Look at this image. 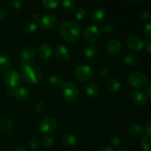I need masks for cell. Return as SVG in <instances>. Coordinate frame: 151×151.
<instances>
[{
	"label": "cell",
	"instance_id": "obj_1",
	"mask_svg": "<svg viewBox=\"0 0 151 151\" xmlns=\"http://www.w3.org/2000/svg\"><path fill=\"white\" fill-rule=\"evenodd\" d=\"M58 31L63 40L68 42H74L79 38L81 27L78 23L74 22H65L59 26Z\"/></svg>",
	"mask_w": 151,
	"mask_h": 151
},
{
	"label": "cell",
	"instance_id": "obj_2",
	"mask_svg": "<svg viewBox=\"0 0 151 151\" xmlns=\"http://www.w3.org/2000/svg\"><path fill=\"white\" fill-rule=\"evenodd\" d=\"M22 76L24 82L33 85L39 82L42 78L41 68L33 63H27L22 67Z\"/></svg>",
	"mask_w": 151,
	"mask_h": 151
},
{
	"label": "cell",
	"instance_id": "obj_3",
	"mask_svg": "<svg viewBox=\"0 0 151 151\" xmlns=\"http://www.w3.org/2000/svg\"><path fill=\"white\" fill-rule=\"evenodd\" d=\"M60 88L62 97L66 101L72 103L78 100L79 97V90L75 84L65 83Z\"/></svg>",
	"mask_w": 151,
	"mask_h": 151
},
{
	"label": "cell",
	"instance_id": "obj_4",
	"mask_svg": "<svg viewBox=\"0 0 151 151\" xmlns=\"http://www.w3.org/2000/svg\"><path fill=\"white\" fill-rule=\"evenodd\" d=\"M147 77L145 74L141 72H135L131 73L128 78L130 85L135 89H142L145 88L147 83Z\"/></svg>",
	"mask_w": 151,
	"mask_h": 151
},
{
	"label": "cell",
	"instance_id": "obj_5",
	"mask_svg": "<svg viewBox=\"0 0 151 151\" xmlns=\"http://www.w3.org/2000/svg\"><path fill=\"white\" fill-rule=\"evenodd\" d=\"M3 81L8 87L14 88L20 84L21 76L16 71H7L3 76Z\"/></svg>",
	"mask_w": 151,
	"mask_h": 151
},
{
	"label": "cell",
	"instance_id": "obj_6",
	"mask_svg": "<svg viewBox=\"0 0 151 151\" xmlns=\"http://www.w3.org/2000/svg\"><path fill=\"white\" fill-rule=\"evenodd\" d=\"M75 75L77 79L82 82L88 81L92 78L93 72L91 68L86 65H80L75 70Z\"/></svg>",
	"mask_w": 151,
	"mask_h": 151
},
{
	"label": "cell",
	"instance_id": "obj_7",
	"mask_svg": "<svg viewBox=\"0 0 151 151\" xmlns=\"http://www.w3.org/2000/svg\"><path fill=\"white\" fill-rule=\"evenodd\" d=\"M57 128V122L50 116L44 118L39 123V128L42 133L50 134L52 133Z\"/></svg>",
	"mask_w": 151,
	"mask_h": 151
},
{
	"label": "cell",
	"instance_id": "obj_8",
	"mask_svg": "<svg viewBox=\"0 0 151 151\" xmlns=\"http://www.w3.org/2000/svg\"><path fill=\"white\" fill-rule=\"evenodd\" d=\"M58 23L57 18L51 14H47L41 18L39 21V26L41 29L49 30L56 26Z\"/></svg>",
	"mask_w": 151,
	"mask_h": 151
},
{
	"label": "cell",
	"instance_id": "obj_9",
	"mask_svg": "<svg viewBox=\"0 0 151 151\" xmlns=\"http://www.w3.org/2000/svg\"><path fill=\"white\" fill-rule=\"evenodd\" d=\"M100 33V29L97 26L90 25L84 30V38L89 42H94L99 39Z\"/></svg>",
	"mask_w": 151,
	"mask_h": 151
},
{
	"label": "cell",
	"instance_id": "obj_10",
	"mask_svg": "<svg viewBox=\"0 0 151 151\" xmlns=\"http://www.w3.org/2000/svg\"><path fill=\"white\" fill-rule=\"evenodd\" d=\"M128 47L131 51L139 52L144 47L145 42L138 36L131 35L128 38L127 41Z\"/></svg>",
	"mask_w": 151,
	"mask_h": 151
},
{
	"label": "cell",
	"instance_id": "obj_11",
	"mask_svg": "<svg viewBox=\"0 0 151 151\" xmlns=\"http://www.w3.org/2000/svg\"><path fill=\"white\" fill-rule=\"evenodd\" d=\"M122 50V44L117 39H112L106 44V50L108 54L111 55H116L120 52Z\"/></svg>",
	"mask_w": 151,
	"mask_h": 151
},
{
	"label": "cell",
	"instance_id": "obj_12",
	"mask_svg": "<svg viewBox=\"0 0 151 151\" xmlns=\"http://www.w3.org/2000/svg\"><path fill=\"white\" fill-rule=\"evenodd\" d=\"M132 100L137 106H145L147 103V97L145 93L141 91H134L132 93Z\"/></svg>",
	"mask_w": 151,
	"mask_h": 151
},
{
	"label": "cell",
	"instance_id": "obj_13",
	"mask_svg": "<svg viewBox=\"0 0 151 151\" xmlns=\"http://www.w3.org/2000/svg\"><path fill=\"white\" fill-rule=\"evenodd\" d=\"M54 55L55 57L58 60H60V61L67 60L69 58V50H68V49L63 45L58 46V47L55 49Z\"/></svg>",
	"mask_w": 151,
	"mask_h": 151
},
{
	"label": "cell",
	"instance_id": "obj_14",
	"mask_svg": "<svg viewBox=\"0 0 151 151\" xmlns=\"http://www.w3.org/2000/svg\"><path fill=\"white\" fill-rule=\"evenodd\" d=\"M52 54V50L50 44H42L38 48V56L41 60H47Z\"/></svg>",
	"mask_w": 151,
	"mask_h": 151
},
{
	"label": "cell",
	"instance_id": "obj_15",
	"mask_svg": "<svg viewBox=\"0 0 151 151\" xmlns=\"http://www.w3.org/2000/svg\"><path fill=\"white\" fill-rule=\"evenodd\" d=\"M106 87L108 91L111 93H116L119 91L121 88L120 83L116 78H111L106 81Z\"/></svg>",
	"mask_w": 151,
	"mask_h": 151
},
{
	"label": "cell",
	"instance_id": "obj_16",
	"mask_svg": "<svg viewBox=\"0 0 151 151\" xmlns=\"http://www.w3.org/2000/svg\"><path fill=\"white\" fill-rule=\"evenodd\" d=\"M22 58L26 62H32L35 57V50L31 47H25L21 52Z\"/></svg>",
	"mask_w": 151,
	"mask_h": 151
},
{
	"label": "cell",
	"instance_id": "obj_17",
	"mask_svg": "<svg viewBox=\"0 0 151 151\" xmlns=\"http://www.w3.org/2000/svg\"><path fill=\"white\" fill-rule=\"evenodd\" d=\"M106 18V12L102 8H96L91 13V19L94 23L100 24L104 21Z\"/></svg>",
	"mask_w": 151,
	"mask_h": 151
},
{
	"label": "cell",
	"instance_id": "obj_18",
	"mask_svg": "<svg viewBox=\"0 0 151 151\" xmlns=\"http://www.w3.org/2000/svg\"><path fill=\"white\" fill-rule=\"evenodd\" d=\"M14 97L21 101H26L29 97V92L24 87H21L15 89Z\"/></svg>",
	"mask_w": 151,
	"mask_h": 151
},
{
	"label": "cell",
	"instance_id": "obj_19",
	"mask_svg": "<svg viewBox=\"0 0 151 151\" xmlns=\"http://www.w3.org/2000/svg\"><path fill=\"white\" fill-rule=\"evenodd\" d=\"M11 65L10 58L4 55H0V74L6 73L9 70Z\"/></svg>",
	"mask_w": 151,
	"mask_h": 151
},
{
	"label": "cell",
	"instance_id": "obj_20",
	"mask_svg": "<svg viewBox=\"0 0 151 151\" xmlns=\"http://www.w3.org/2000/svg\"><path fill=\"white\" fill-rule=\"evenodd\" d=\"M99 91H100L99 85L94 81L88 83L86 87V92L89 97H96L98 94Z\"/></svg>",
	"mask_w": 151,
	"mask_h": 151
},
{
	"label": "cell",
	"instance_id": "obj_21",
	"mask_svg": "<svg viewBox=\"0 0 151 151\" xmlns=\"http://www.w3.org/2000/svg\"><path fill=\"white\" fill-rule=\"evenodd\" d=\"M13 128V124L10 119H4L0 122V132L2 134H7Z\"/></svg>",
	"mask_w": 151,
	"mask_h": 151
},
{
	"label": "cell",
	"instance_id": "obj_22",
	"mask_svg": "<svg viewBox=\"0 0 151 151\" xmlns=\"http://www.w3.org/2000/svg\"><path fill=\"white\" fill-rule=\"evenodd\" d=\"M144 128L139 125H132L129 128V133L131 136L135 137H139L145 134Z\"/></svg>",
	"mask_w": 151,
	"mask_h": 151
},
{
	"label": "cell",
	"instance_id": "obj_23",
	"mask_svg": "<svg viewBox=\"0 0 151 151\" xmlns=\"http://www.w3.org/2000/svg\"><path fill=\"white\" fill-rule=\"evenodd\" d=\"M62 141H63V145H64L66 147H72L76 145L77 139L76 137L74 135H72V134H68L63 136V139H62Z\"/></svg>",
	"mask_w": 151,
	"mask_h": 151
},
{
	"label": "cell",
	"instance_id": "obj_24",
	"mask_svg": "<svg viewBox=\"0 0 151 151\" xmlns=\"http://www.w3.org/2000/svg\"><path fill=\"white\" fill-rule=\"evenodd\" d=\"M125 63L127 66H137L139 63V57L136 54H129L125 56Z\"/></svg>",
	"mask_w": 151,
	"mask_h": 151
},
{
	"label": "cell",
	"instance_id": "obj_25",
	"mask_svg": "<svg viewBox=\"0 0 151 151\" xmlns=\"http://www.w3.org/2000/svg\"><path fill=\"white\" fill-rule=\"evenodd\" d=\"M84 55L88 58H93L96 56L97 53V48L94 45L92 44H88V45L86 46L83 50Z\"/></svg>",
	"mask_w": 151,
	"mask_h": 151
},
{
	"label": "cell",
	"instance_id": "obj_26",
	"mask_svg": "<svg viewBox=\"0 0 151 151\" xmlns=\"http://www.w3.org/2000/svg\"><path fill=\"white\" fill-rule=\"evenodd\" d=\"M49 82H50V85L52 86L55 88H61L65 84L64 81L57 75H52V77H50Z\"/></svg>",
	"mask_w": 151,
	"mask_h": 151
},
{
	"label": "cell",
	"instance_id": "obj_27",
	"mask_svg": "<svg viewBox=\"0 0 151 151\" xmlns=\"http://www.w3.org/2000/svg\"><path fill=\"white\" fill-rule=\"evenodd\" d=\"M141 145L145 151L150 150V134H147L141 140Z\"/></svg>",
	"mask_w": 151,
	"mask_h": 151
},
{
	"label": "cell",
	"instance_id": "obj_28",
	"mask_svg": "<svg viewBox=\"0 0 151 151\" xmlns=\"http://www.w3.org/2000/svg\"><path fill=\"white\" fill-rule=\"evenodd\" d=\"M60 0H43V5L47 9H55L59 5Z\"/></svg>",
	"mask_w": 151,
	"mask_h": 151
},
{
	"label": "cell",
	"instance_id": "obj_29",
	"mask_svg": "<svg viewBox=\"0 0 151 151\" xmlns=\"http://www.w3.org/2000/svg\"><path fill=\"white\" fill-rule=\"evenodd\" d=\"M37 29H38V26L34 22H29L26 24L25 26V32H27L29 35H31V34H33L36 32Z\"/></svg>",
	"mask_w": 151,
	"mask_h": 151
},
{
	"label": "cell",
	"instance_id": "obj_30",
	"mask_svg": "<svg viewBox=\"0 0 151 151\" xmlns=\"http://www.w3.org/2000/svg\"><path fill=\"white\" fill-rule=\"evenodd\" d=\"M76 6L75 0H63V7L66 10H72L75 9Z\"/></svg>",
	"mask_w": 151,
	"mask_h": 151
},
{
	"label": "cell",
	"instance_id": "obj_31",
	"mask_svg": "<svg viewBox=\"0 0 151 151\" xmlns=\"http://www.w3.org/2000/svg\"><path fill=\"white\" fill-rule=\"evenodd\" d=\"M85 16H86V11L83 8L78 9V10L75 11V15H74L75 19L78 21H81L82 20V19H83L84 17H85Z\"/></svg>",
	"mask_w": 151,
	"mask_h": 151
},
{
	"label": "cell",
	"instance_id": "obj_32",
	"mask_svg": "<svg viewBox=\"0 0 151 151\" xmlns=\"http://www.w3.org/2000/svg\"><path fill=\"white\" fill-rule=\"evenodd\" d=\"M138 19L141 21H147V19H150V13L146 10H140L137 14Z\"/></svg>",
	"mask_w": 151,
	"mask_h": 151
},
{
	"label": "cell",
	"instance_id": "obj_33",
	"mask_svg": "<svg viewBox=\"0 0 151 151\" xmlns=\"http://www.w3.org/2000/svg\"><path fill=\"white\" fill-rule=\"evenodd\" d=\"M43 145L46 147H51L53 145V139L50 136H45L43 139Z\"/></svg>",
	"mask_w": 151,
	"mask_h": 151
},
{
	"label": "cell",
	"instance_id": "obj_34",
	"mask_svg": "<svg viewBox=\"0 0 151 151\" xmlns=\"http://www.w3.org/2000/svg\"><path fill=\"white\" fill-rule=\"evenodd\" d=\"M29 145H30V147L34 150H38L40 147V142L39 139L37 138H32V139L30 140V142H29Z\"/></svg>",
	"mask_w": 151,
	"mask_h": 151
},
{
	"label": "cell",
	"instance_id": "obj_35",
	"mask_svg": "<svg viewBox=\"0 0 151 151\" xmlns=\"http://www.w3.org/2000/svg\"><path fill=\"white\" fill-rule=\"evenodd\" d=\"M144 34L145 35L146 38H147V40L150 39L151 37V24L150 22L146 24L144 27Z\"/></svg>",
	"mask_w": 151,
	"mask_h": 151
},
{
	"label": "cell",
	"instance_id": "obj_36",
	"mask_svg": "<svg viewBox=\"0 0 151 151\" xmlns=\"http://www.w3.org/2000/svg\"><path fill=\"white\" fill-rule=\"evenodd\" d=\"M35 109L37 112H38V113H41V112H43L44 110H45L46 104L42 101L38 102V103L35 104Z\"/></svg>",
	"mask_w": 151,
	"mask_h": 151
},
{
	"label": "cell",
	"instance_id": "obj_37",
	"mask_svg": "<svg viewBox=\"0 0 151 151\" xmlns=\"http://www.w3.org/2000/svg\"><path fill=\"white\" fill-rule=\"evenodd\" d=\"M121 141L122 140H121V138L119 136H114L111 139V145L112 147H118L120 145Z\"/></svg>",
	"mask_w": 151,
	"mask_h": 151
},
{
	"label": "cell",
	"instance_id": "obj_38",
	"mask_svg": "<svg viewBox=\"0 0 151 151\" xmlns=\"http://www.w3.org/2000/svg\"><path fill=\"white\" fill-rule=\"evenodd\" d=\"M97 74L98 75V76L100 77V78H105V77H106L109 75V70H108V69H106V68L100 67L97 69Z\"/></svg>",
	"mask_w": 151,
	"mask_h": 151
},
{
	"label": "cell",
	"instance_id": "obj_39",
	"mask_svg": "<svg viewBox=\"0 0 151 151\" xmlns=\"http://www.w3.org/2000/svg\"><path fill=\"white\" fill-rule=\"evenodd\" d=\"M114 25L111 22H106L103 25V29L106 32H110L113 30Z\"/></svg>",
	"mask_w": 151,
	"mask_h": 151
},
{
	"label": "cell",
	"instance_id": "obj_40",
	"mask_svg": "<svg viewBox=\"0 0 151 151\" xmlns=\"http://www.w3.org/2000/svg\"><path fill=\"white\" fill-rule=\"evenodd\" d=\"M11 5L16 10H19L22 7V3L19 0H12L11 1Z\"/></svg>",
	"mask_w": 151,
	"mask_h": 151
},
{
	"label": "cell",
	"instance_id": "obj_41",
	"mask_svg": "<svg viewBox=\"0 0 151 151\" xmlns=\"http://www.w3.org/2000/svg\"><path fill=\"white\" fill-rule=\"evenodd\" d=\"M144 129H145V131H147V134H150V132H151L150 122H147L145 124Z\"/></svg>",
	"mask_w": 151,
	"mask_h": 151
},
{
	"label": "cell",
	"instance_id": "obj_42",
	"mask_svg": "<svg viewBox=\"0 0 151 151\" xmlns=\"http://www.w3.org/2000/svg\"><path fill=\"white\" fill-rule=\"evenodd\" d=\"M7 13L4 10L0 9V19H4L7 17Z\"/></svg>",
	"mask_w": 151,
	"mask_h": 151
},
{
	"label": "cell",
	"instance_id": "obj_43",
	"mask_svg": "<svg viewBox=\"0 0 151 151\" xmlns=\"http://www.w3.org/2000/svg\"><path fill=\"white\" fill-rule=\"evenodd\" d=\"M14 91H15L14 88H10V87H9V88L7 89V91H6V92H7V95H9V96H14Z\"/></svg>",
	"mask_w": 151,
	"mask_h": 151
},
{
	"label": "cell",
	"instance_id": "obj_44",
	"mask_svg": "<svg viewBox=\"0 0 151 151\" xmlns=\"http://www.w3.org/2000/svg\"><path fill=\"white\" fill-rule=\"evenodd\" d=\"M145 94L147 95V98H150L151 97V86H149L147 88V89L145 90Z\"/></svg>",
	"mask_w": 151,
	"mask_h": 151
},
{
	"label": "cell",
	"instance_id": "obj_45",
	"mask_svg": "<svg viewBox=\"0 0 151 151\" xmlns=\"http://www.w3.org/2000/svg\"><path fill=\"white\" fill-rule=\"evenodd\" d=\"M32 19H33V20L39 22L40 19H41V16H40V15L38 14V13H34V14L32 15Z\"/></svg>",
	"mask_w": 151,
	"mask_h": 151
},
{
	"label": "cell",
	"instance_id": "obj_46",
	"mask_svg": "<svg viewBox=\"0 0 151 151\" xmlns=\"http://www.w3.org/2000/svg\"><path fill=\"white\" fill-rule=\"evenodd\" d=\"M100 151H115V150H114V149L112 148V147H103V148H102Z\"/></svg>",
	"mask_w": 151,
	"mask_h": 151
},
{
	"label": "cell",
	"instance_id": "obj_47",
	"mask_svg": "<svg viewBox=\"0 0 151 151\" xmlns=\"http://www.w3.org/2000/svg\"><path fill=\"white\" fill-rule=\"evenodd\" d=\"M14 151H27V150L24 147H17Z\"/></svg>",
	"mask_w": 151,
	"mask_h": 151
},
{
	"label": "cell",
	"instance_id": "obj_48",
	"mask_svg": "<svg viewBox=\"0 0 151 151\" xmlns=\"http://www.w3.org/2000/svg\"><path fill=\"white\" fill-rule=\"evenodd\" d=\"M118 151H129V150H128V149H127V148H125V147H120L119 150H118Z\"/></svg>",
	"mask_w": 151,
	"mask_h": 151
},
{
	"label": "cell",
	"instance_id": "obj_49",
	"mask_svg": "<svg viewBox=\"0 0 151 151\" xmlns=\"http://www.w3.org/2000/svg\"><path fill=\"white\" fill-rule=\"evenodd\" d=\"M131 1H133V2L137 3V2H139V1H141L142 0H131Z\"/></svg>",
	"mask_w": 151,
	"mask_h": 151
}]
</instances>
